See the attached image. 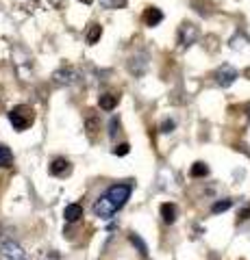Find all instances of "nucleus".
I'll return each mask as SVG.
<instances>
[{
	"label": "nucleus",
	"instance_id": "obj_1",
	"mask_svg": "<svg viewBox=\"0 0 250 260\" xmlns=\"http://www.w3.org/2000/svg\"><path fill=\"white\" fill-rule=\"evenodd\" d=\"M131 191H133L131 184H114V186H109L107 193L100 195V198L94 202V215L100 217V219H111L116 215V210H120L126 204V200L131 198Z\"/></svg>",
	"mask_w": 250,
	"mask_h": 260
},
{
	"label": "nucleus",
	"instance_id": "obj_2",
	"mask_svg": "<svg viewBox=\"0 0 250 260\" xmlns=\"http://www.w3.org/2000/svg\"><path fill=\"white\" fill-rule=\"evenodd\" d=\"M35 119V113L31 107H24V104H20V107H15L9 111V121L13 124L15 130H26L31 124H33Z\"/></svg>",
	"mask_w": 250,
	"mask_h": 260
},
{
	"label": "nucleus",
	"instance_id": "obj_3",
	"mask_svg": "<svg viewBox=\"0 0 250 260\" xmlns=\"http://www.w3.org/2000/svg\"><path fill=\"white\" fill-rule=\"evenodd\" d=\"M0 260H24V251L18 243L5 241L3 245H0Z\"/></svg>",
	"mask_w": 250,
	"mask_h": 260
},
{
	"label": "nucleus",
	"instance_id": "obj_4",
	"mask_svg": "<svg viewBox=\"0 0 250 260\" xmlns=\"http://www.w3.org/2000/svg\"><path fill=\"white\" fill-rule=\"evenodd\" d=\"M213 78L220 87H229V85H233V80L237 78V70L231 68V65H222V68L213 74Z\"/></svg>",
	"mask_w": 250,
	"mask_h": 260
},
{
	"label": "nucleus",
	"instance_id": "obj_5",
	"mask_svg": "<svg viewBox=\"0 0 250 260\" xmlns=\"http://www.w3.org/2000/svg\"><path fill=\"white\" fill-rule=\"evenodd\" d=\"M196 37H198V28L193 26V24L185 22L183 26L179 28V44H181V48L191 46L193 42H196Z\"/></svg>",
	"mask_w": 250,
	"mask_h": 260
},
{
	"label": "nucleus",
	"instance_id": "obj_6",
	"mask_svg": "<svg viewBox=\"0 0 250 260\" xmlns=\"http://www.w3.org/2000/svg\"><path fill=\"white\" fill-rule=\"evenodd\" d=\"M161 20H163V13H161L157 7H148V9L144 11V24H146V26H157V24H161Z\"/></svg>",
	"mask_w": 250,
	"mask_h": 260
},
{
	"label": "nucleus",
	"instance_id": "obj_7",
	"mask_svg": "<svg viewBox=\"0 0 250 260\" xmlns=\"http://www.w3.org/2000/svg\"><path fill=\"white\" fill-rule=\"evenodd\" d=\"M63 217H66V221H70V223L78 221V219L83 217V206H78V204H68L66 210H63Z\"/></svg>",
	"mask_w": 250,
	"mask_h": 260
},
{
	"label": "nucleus",
	"instance_id": "obj_8",
	"mask_svg": "<svg viewBox=\"0 0 250 260\" xmlns=\"http://www.w3.org/2000/svg\"><path fill=\"white\" fill-rule=\"evenodd\" d=\"M70 172V160L66 158H54L50 165V174L52 176H66Z\"/></svg>",
	"mask_w": 250,
	"mask_h": 260
},
{
	"label": "nucleus",
	"instance_id": "obj_9",
	"mask_svg": "<svg viewBox=\"0 0 250 260\" xmlns=\"http://www.w3.org/2000/svg\"><path fill=\"white\" fill-rule=\"evenodd\" d=\"M161 217H163L165 223H174L176 221V206L172 202H165V204H161Z\"/></svg>",
	"mask_w": 250,
	"mask_h": 260
},
{
	"label": "nucleus",
	"instance_id": "obj_10",
	"mask_svg": "<svg viewBox=\"0 0 250 260\" xmlns=\"http://www.w3.org/2000/svg\"><path fill=\"white\" fill-rule=\"evenodd\" d=\"M116 104H118V95H114V93L100 95V109H102V111H114Z\"/></svg>",
	"mask_w": 250,
	"mask_h": 260
},
{
	"label": "nucleus",
	"instance_id": "obj_11",
	"mask_svg": "<svg viewBox=\"0 0 250 260\" xmlns=\"http://www.w3.org/2000/svg\"><path fill=\"white\" fill-rule=\"evenodd\" d=\"M13 165V154L11 150L7 148V145H0V167L7 169V167H11Z\"/></svg>",
	"mask_w": 250,
	"mask_h": 260
},
{
	"label": "nucleus",
	"instance_id": "obj_12",
	"mask_svg": "<svg viewBox=\"0 0 250 260\" xmlns=\"http://www.w3.org/2000/svg\"><path fill=\"white\" fill-rule=\"evenodd\" d=\"M85 128H87V135L94 137V135L100 130V121H98V117H96V115H87V119H85Z\"/></svg>",
	"mask_w": 250,
	"mask_h": 260
},
{
	"label": "nucleus",
	"instance_id": "obj_13",
	"mask_svg": "<svg viewBox=\"0 0 250 260\" xmlns=\"http://www.w3.org/2000/svg\"><path fill=\"white\" fill-rule=\"evenodd\" d=\"M102 35V26L100 24H90V30H87V44H96Z\"/></svg>",
	"mask_w": 250,
	"mask_h": 260
},
{
	"label": "nucleus",
	"instance_id": "obj_14",
	"mask_svg": "<svg viewBox=\"0 0 250 260\" xmlns=\"http://www.w3.org/2000/svg\"><path fill=\"white\" fill-rule=\"evenodd\" d=\"M209 174V167L205 165V162H193L191 169H189V176L191 178H203Z\"/></svg>",
	"mask_w": 250,
	"mask_h": 260
},
{
	"label": "nucleus",
	"instance_id": "obj_15",
	"mask_svg": "<svg viewBox=\"0 0 250 260\" xmlns=\"http://www.w3.org/2000/svg\"><path fill=\"white\" fill-rule=\"evenodd\" d=\"M233 206V202L231 200H220V202H215V204L211 206V213L217 215V213H224V210H229Z\"/></svg>",
	"mask_w": 250,
	"mask_h": 260
},
{
	"label": "nucleus",
	"instance_id": "obj_16",
	"mask_svg": "<svg viewBox=\"0 0 250 260\" xmlns=\"http://www.w3.org/2000/svg\"><path fill=\"white\" fill-rule=\"evenodd\" d=\"M131 243H133V245H137V249H140V254H142V256H146V254H148L146 243H144L140 237H137V234H131Z\"/></svg>",
	"mask_w": 250,
	"mask_h": 260
},
{
	"label": "nucleus",
	"instance_id": "obj_17",
	"mask_svg": "<svg viewBox=\"0 0 250 260\" xmlns=\"http://www.w3.org/2000/svg\"><path fill=\"white\" fill-rule=\"evenodd\" d=\"M100 5L104 9H120V7L126 5V0H100Z\"/></svg>",
	"mask_w": 250,
	"mask_h": 260
},
{
	"label": "nucleus",
	"instance_id": "obj_18",
	"mask_svg": "<svg viewBox=\"0 0 250 260\" xmlns=\"http://www.w3.org/2000/svg\"><path fill=\"white\" fill-rule=\"evenodd\" d=\"M246 42H248V39H246L244 35H239V37H233V39H231V48H233V50H239L241 46H246Z\"/></svg>",
	"mask_w": 250,
	"mask_h": 260
},
{
	"label": "nucleus",
	"instance_id": "obj_19",
	"mask_svg": "<svg viewBox=\"0 0 250 260\" xmlns=\"http://www.w3.org/2000/svg\"><path fill=\"white\" fill-rule=\"evenodd\" d=\"M128 150H131V145H128V143H120V145H116V148H114V154H116V156H124V154H128Z\"/></svg>",
	"mask_w": 250,
	"mask_h": 260
},
{
	"label": "nucleus",
	"instance_id": "obj_20",
	"mask_svg": "<svg viewBox=\"0 0 250 260\" xmlns=\"http://www.w3.org/2000/svg\"><path fill=\"white\" fill-rule=\"evenodd\" d=\"M174 126H176V124H174L172 119H165L163 124H161V133H172V130H174Z\"/></svg>",
	"mask_w": 250,
	"mask_h": 260
},
{
	"label": "nucleus",
	"instance_id": "obj_21",
	"mask_svg": "<svg viewBox=\"0 0 250 260\" xmlns=\"http://www.w3.org/2000/svg\"><path fill=\"white\" fill-rule=\"evenodd\" d=\"M109 128H111V130H109V135H111V137H116L118 128H120V121H118V119L114 117V119H111V126H109Z\"/></svg>",
	"mask_w": 250,
	"mask_h": 260
},
{
	"label": "nucleus",
	"instance_id": "obj_22",
	"mask_svg": "<svg viewBox=\"0 0 250 260\" xmlns=\"http://www.w3.org/2000/svg\"><path fill=\"white\" fill-rule=\"evenodd\" d=\"M246 219H250V206L239 210V221H246Z\"/></svg>",
	"mask_w": 250,
	"mask_h": 260
},
{
	"label": "nucleus",
	"instance_id": "obj_23",
	"mask_svg": "<svg viewBox=\"0 0 250 260\" xmlns=\"http://www.w3.org/2000/svg\"><path fill=\"white\" fill-rule=\"evenodd\" d=\"M48 3H50L52 7H57V9H61V7L66 5V0H48Z\"/></svg>",
	"mask_w": 250,
	"mask_h": 260
},
{
	"label": "nucleus",
	"instance_id": "obj_24",
	"mask_svg": "<svg viewBox=\"0 0 250 260\" xmlns=\"http://www.w3.org/2000/svg\"><path fill=\"white\" fill-rule=\"evenodd\" d=\"M83 3H85V5H90V3H92V0H83Z\"/></svg>",
	"mask_w": 250,
	"mask_h": 260
}]
</instances>
